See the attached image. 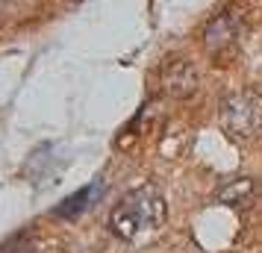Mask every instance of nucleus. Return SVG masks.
I'll list each match as a JSON object with an SVG mask.
<instances>
[{
  "label": "nucleus",
  "instance_id": "f257e3e1",
  "mask_svg": "<svg viewBox=\"0 0 262 253\" xmlns=\"http://www.w3.org/2000/svg\"><path fill=\"white\" fill-rule=\"evenodd\" d=\"M168 218V206L165 197L156 186H142V189H133L121 197L112 215H109V229L124 241H136L142 239L144 233H156V229L165 224Z\"/></svg>",
  "mask_w": 262,
  "mask_h": 253
},
{
  "label": "nucleus",
  "instance_id": "f03ea898",
  "mask_svg": "<svg viewBox=\"0 0 262 253\" xmlns=\"http://www.w3.org/2000/svg\"><path fill=\"white\" fill-rule=\"evenodd\" d=\"M218 124L233 142H250L262 133V95L253 88L227 95L221 100Z\"/></svg>",
  "mask_w": 262,
  "mask_h": 253
},
{
  "label": "nucleus",
  "instance_id": "7ed1b4c3",
  "mask_svg": "<svg viewBox=\"0 0 262 253\" xmlns=\"http://www.w3.org/2000/svg\"><path fill=\"white\" fill-rule=\"evenodd\" d=\"M238 36H242V21L233 9L215 15L212 21L203 30V48L209 56H224L238 44Z\"/></svg>",
  "mask_w": 262,
  "mask_h": 253
},
{
  "label": "nucleus",
  "instance_id": "20e7f679",
  "mask_svg": "<svg viewBox=\"0 0 262 253\" xmlns=\"http://www.w3.org/2000/svg\"><path fill=\"white\" fill-rule=\"evenodd\" d=\"M162 91L168 97H177V100H186L198 91V71L194 65L186 59H174L165 65L162 71Z\"/></svg>",
  "mask_w": 262,
  "mask_h": 253
},
{
  "label": "nucleus",
  "instance_id": "39448f33",
  "mask_svg": "<svg viewBox=\"0 0 262 253\" xmlns=\"http://www.w3.org/2000/svg\"><path fill=\"white\" fill-rule=\"evenodd\" d=\"M259 194V186L250 180V177H238V180H230L227 186H221L218 192V203L224 206H236V209H248Z\"/></svg>",
  "mask_w": 262,
  "mask_h": 253
},
{
  "label": "nucleus",
  "instance_id": "423d86ee",
  "mask_svg": "<svg viewBox=\"0 0 262 253\" xmlns=\"http://www.w3.org/2000/svg\"><path fill=\"white\" fill-rule=\"evenodd\" d=\"M100 192H103V186H100V182H97V186H85V189H80L74 197L62 200V206H56V209H53V215H56V218H74V215H80L85 206H92V200H95V197H100Z\"/></svg>",
  "mask_w": 262,
  "mask_h": 253
},
{
  "label": "nucleus",
  "instance_id": "0eeeda50",
  "mask_svg": "<svg viewBox=\"0 0 262 253\" xmlns=\"http://www.w3.org/2000/svg\"><path fill=\"white\" fill-rule=\"evenodd\" d=\"M0 253H38V250H36V244L27 239V236H18V239H12L9 244H3Z\"/></svg>",
  "mask_w": 262,
  "mask_h": 253
},
{
  "label": "nucleus",
  "instance_id": "6e6552de",
  "mask_svg": "<svg viewBox=\"0 0 262 253\" xmlns=\"http://www.w3.org/2000/svg\"><path fill=\"white\" fill-rule=\"evenodd\" d=\"M71 3H83V0H71Z\"/></svg>",
  "mask_w": 262,
  "mask_h": 253
}]
</instances>
